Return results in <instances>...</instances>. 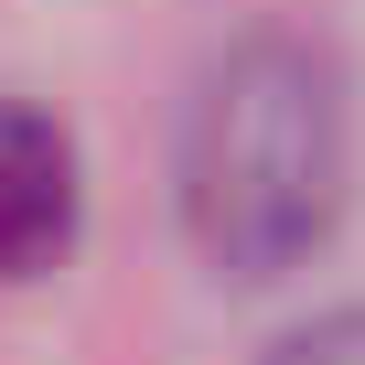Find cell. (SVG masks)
Returning <instances> with one entry per match:
<instances>
[{
	"mask_svg": "<svg viewBox=\"0 0 365 365\" xmlns=\"http://www.w3.org/2000/svg\"><path fill=\"white\" fill-rule=\"evenodd\" d=\"M182 237L226 279H279L301 269L333 215H344V86L312 43L247 33L205 65L182 108Z\"/></svg>",
	"mask_w": 365,
	"mask_h": 365,
	"instance_id": "6da1fadb",
	"label": "cell"
},
{
	"mask_svg": "<svg viewBox=\"0 0 365 365\" xmlns=\"http://www.w3.org/2000/svg\"><path fill=\"white\" fill-rule=\"evenodd\" d=\"M76 215H86V182H76V140L0 97V279H33L76 247Z\"/></svg>",
	"mask_w": 365,
	"mask_h": 365,
	"instance_id": "7a4b0ae2",
	"label": "cell"
},
{
	"mask_svg": "<svg viewBox=\"0 0 365 365\" xmlns=\"http://www.w3.org/2000/svg\"><path fill=\"white\" fill-rule=\"evenodd\" d=\"M269 365H365V312H322L269 344Z\"/></svg>",
	"mask_w": 365,
	"mask_h": 365,
	"instance_id": "3957f363",
	"label": "cell"
}]
</instances>
